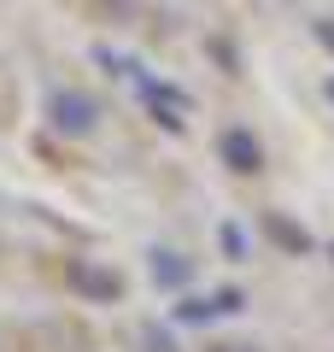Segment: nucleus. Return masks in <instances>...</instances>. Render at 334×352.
Instances as JSON below:
<instances>
[{
    "mask_svg": "<svg viewBox=\"0 0 334 352\" xmlns=\"http://www.w3.org/2000/svg\"><path fill=\"white\" fill-rule=\"evenodd\" d=\"M147 346H153V352H176V346H164V335H159V329L147 335Z\"/></svg>",
    "mask_w": 334,
    "mask_h": 352,
    "instance_id": "2",
    "label": "nucleus"
},
{
    "mask_svg": "<svg viewBox=\"0 0 334 352\" xmlns=\"http://www.w3.org/2000/svg\"><path fill=\"white\" fill-rule=\"evenodd\" d=\"M76 282H82V288L94 294V300H111V294H118V282H111V276H100V270H82Z\"/></svg>",
    "mask_w": 334,
    "mask_h": 352,
    "instance_id": "1",
    "label": "nucleus"
},
{
    "mask_svg": "<svg viewBox=\"0 0 334 352\" xmlns=\"http://www.w3.org/2000/svg\"><path fill=\"white\" fill-rule=\"evenodd\" d=\"M217 352H252V346H217Z\"/></svg>",
    "mask_w": 334,
    "mask_h": 352,
    "instance_id": "3",
    "label": "nucleus"
}]
</instances>
